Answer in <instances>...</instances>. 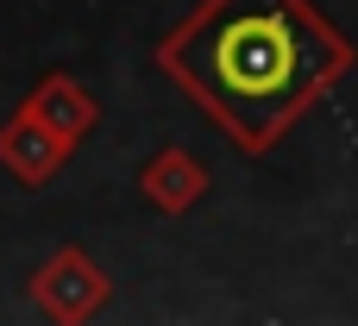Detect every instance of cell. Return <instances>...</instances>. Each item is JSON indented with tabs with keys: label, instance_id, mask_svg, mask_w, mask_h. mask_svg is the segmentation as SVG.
I'll list each match as a JSON object with an SVG mask.
<instances>
[{
	"label": "cell",
	"instance_id": "1",
	"mask_svg": "<svg viewBox=\"0 0 358 326\" xmlns=\"http://www.w3.org/2000/svg\"><path fill=\"white\" fill-rule=\"evenodd\" d=\"M214 75L220 88L233 94H252V101H271V94H289L296 82V38L277 25V19H239L220 31L214 44Z\"/></svg>",
	"mask_w": 358,
	"mask_h": 326
}]
</instances>
